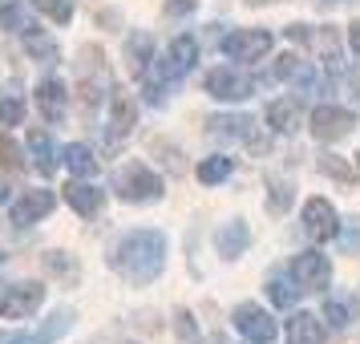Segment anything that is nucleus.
I'll list each match as a JSON object with an SVG mask.
<instances>
[{"instance_id": "4468645a", "label": "nucleus", "mask_w": 360, "mask_h": 344, "mask_svg": "<svg viewBox=\"0 0 360 344\" xmlns=\"http://www.w3.org/2000/svg\"><path fill=\"white\" fill-rule=\"evenodd\" d=\"M138 122V106L126 89H114L110 94V138H126Z\"/></svg>"}, {"instance_id": "2eb2a0df", "label": "nucleus", "mask_w": 360, "mask_h": 344, "mask_svg": "<svg viewBox=\"0 0 360 344\" xmlns=\"http://www.w3.org/2000/svg\"><path fill=\"white\" fill-rule=\"evenodd\" d=\"M247 243H251V227H247L243 219H231L227 227L214 231V247H219L223 260H239L247 251Z\"/></svg>"}, {"instance_id": "473e14b6", "label": "nucleus", "mask_w": 360, "mask_h": 344, "mask_svg": "<svg viewBox=\"0 0 360 344\" xmlns=\"http://www.w3.org/2000/svg\"><path fill=\"white\" fill-rule=\"evenodd\" d=\"M182 13H195V0H170L166 4V17H182Z\"/></svg>"}, {"instance_id": "7c9ffc66", "label": "nucleus", "mask_w": 360, "mask_h": 344, "mask_svg": "<svg viewBox=\"0 0 360 344\" xmlns=\"http://www.w3.org/2000/svg\"><path fill=\"white\" fill-rule=\"evenodd\" d=\"M0 163L8 166V170H20V166H25V158H20V146H17V142H13L4 130H0Z\"/></svg>"}, {"instance_id": "72a5a7b5", "label": "nucleus", "mask_w": 360, "mask_h": 344, "mask_svg": "<svg viewBox=\"0 0 360 344\" xmlns=\"http://www.w3.org/2000/svg\"><path fill=\"white\" fill-rule=\"evenodd\" d=\"M288 41H300V45H308V25H292V29H288Z\"/></svg>"}, {"instance_id": "dca6fc26", "label": "nucleus", "mask_w": 360, "mask_h": 344, "mask_svg": "<svg viewBox=\"0 0 360 344\" xmlns=\"http://www.w3.org/2000/svg\"><path fill=\"white\" fill-rule=\"evenodd\" d=\"M65 203L82 215V219H89V215H98L101 207H105V191L89 186V182H69L65 186Z\"/></svg>"}, {"instance_id": "f257e3e1", "label": "nucleus", "mask_w": 360, "mask_h": 344, "mask_svg": "<svg viewBox=\"0 0 360 344\" xmlns=\"http://www.w3.org/2000/svg\"><path fill=\"white\" fill-rule=\"evenodd\" d=\"M114 272H122V279L130 284H150V279L162 276L166 267V235L162 231H130L122 235L114 247Z\"/></svg>"}, {"instance_id": "a878e982", "label": "nucleus", "mask_w": 360, "mask_h": 344, "mask_svg": "<svg viewBox=\"0 0 360 344\" xmlns=\"http://www.w3.org/2000/svg\"><path fill=\"white\" fill-rule=\"evenodd\" d=\"M295 292H300V288H292L288 279H279V276L267 279V295H271V304H276V308H292Z\"/></svg>"}, {"instance_id": "423d86ee", "label": "nucleus", "mask_w": 360, "mask_h": 344, "mask_svg": "<svg viewBox=\"0 0 360 344\" xmlns=\"http://www.w3.org/2000/svg\"><path fill=\"white\" fill-rule=\"evenodd\" d=\"M223 53L231 61H259L271 53V33L267 29H235L231 37H223Z\"/></svg>"}, {"instance_id": "4be33fe9", "label": "nucleus", "mask_w": 360, "mask_h": 344, "mask_svg": "<svg viewBox=\"0 0 360 344\" xmlns=\"http://www.w3.org/2000/svg\"><path fill=\"white\" fill-rule=\"evenodd\" d=\"M65 166L77 179H94L98 174V154L89 146H82V142H73V146H65Z\"/></svg>"}, {"instance_id": "f3484780", "label": "nucleus", "mask_w": 360, "mask_h": 344, "mask_svg": "<svg viewBox=\"0 0 360 344\" xmlns=\"http://www.w3.org/2000/svg\"><path fill=\"white\" fill-rule=\"evenodd\" d=\"M324 340V328L311 312H292L288 320V344H320Z\"/></svg>"}, {"instance_id": "ddd939ff", "label": "nucleus", "mask_w": 360, "mask_h": 344, "mask_svg": "<svg viewBox=\"0 0 360 344\" xmlns=\"http://www.w3.org/2000/svg\"><path fill=\"white\" fill-rule=\"evenodd\" d=\"M37 110H41V117L45 122H65V110H69V89L57 77H45V82L37 85Z\"/></svg>"}, {"instance_id": "58836bf2", "label": "nucleus", "mask_w": 360, "mask_h": 344, "mask_svg": "<svg viewBox=\"0 0 360 344\" xmlns=\"http://www.w3.org/2000/svg\"><path fill=\"white\" fill-rule=\"evenodd\" d=\"M320 4H336V0H320Z\"/></svg>"}, {"instance_id": "ea45409f", "label": "nucleus", "mask_w": 360, "mask_h": 344, "mask_svg": "<svg viewBox=\"0 0 360 344\" xmlns=\"http://www.w3.org/2000/svg\"><path fill=\"white\" fill-rule=\"evenodd\" d=\"M356 94H360V77H356Z\"/></svg>"}, {"instance_id": "c756f323", "label": "nucleus", "mask_w": 360, "mask_h": 344, "mask_svg": "<svg viewBox=\"0 0 360 344\" xmlns=\"http://www.w3.org/2000/svg\"><path fill=\"white\" fill-rule=\"evenodd\" d=\"M20 122H25V101L0 98V126H20Z\"/></svg>"}, {"instance_id": "20e7f679", "label": "nucleus", "mask_w": 360, "mask_h": 344, "mask_svg": "<svg viewBox=\"0 0 360 344\" xmlns=\"http://www.w3.org/2000/svg\"><path fill=\"white\" fill-rule=\"evenodd\" d=\"M231 324H235V332H239L243 340H251V344H271L276 340V320H271L259 304H251V300L231 312Z\"/></svg>"}, {"instance_id": "bb28decb", "label": "nucleus", "mask_w": 360, "mask_h": 344, "mask_svg": "<svg viewBox=\"0 0 360 344\" xmlns=\"http://www.w3.org/2000/svg\"><path fill=\"white\" fill-rule=\"evenodd\" d=\"M324 320H328V328H348L352 308H348L344 300H324Z\"/></svg>"}, {"instance_id": "6ab92c4d", "label": "nucleus", "mask_w": 360, "mask_h": 344, "mask_svg": "<svg viewBox=\"0 0 360 344\" xmlns=\"http://www.w3.org/2000/svg\"><path fill=\"white\" fill-rule=\"evenodd\" d=\"M267 126L279 130V134H292L295 126H300V101H292V98L271 101V106H267Z\"/></svg>"}, {"instance_id": "39448f33", "label": "nucleus", "mask_w": 360, "mask_h": 344, "mask_svg": "<svg viewBox=\"0 0 360 344\" xmlns=\"http://www.w3.org/2000/svg\"><path fill=\"white\" fill-rule=\"evenodd\" d=\"M207 94L219 101H243L255 94V77L251 73H239V69H211L207 73Z\"/></svg>"}, {"instance_id": "aec40b11", "label": "nucleus", "mask_w": 360, "mask_h": 344, "mask_svg": "<svg viewBox=\"0 0 360 344\" xmlns=\"http://www.w3.org/2000/svg\"><path fill=\"white\" fill-rule=\"evenodd\" d=\"M25 142H29V150H33L37 170H41V174H57V150H53L49 134L45 130H29L25 134Z\"/></svg>"}, {"instance_id": "412c9836", "label": "nucleus", "mask_w": 360, "mask_h": 344, "mask_svg": "<svg viewBox=\"0 0 360 344\" xmlns=\"http://www.w3.org/2000/svg\"><path fill=\"white\" fill-rule=\"evenodd\" d=\"M0 25H4L8 33H25V37L37 33L33 17L25 13V4H20V0H0Z\"/></svg>"}, {"instance_id": "cd10ccee", "label": "nucleus", "mask_w": 360, "mask_h": 344, "mask_svg": "<svg viewBox=\"0 0 360 344\" xmlns=\"http://www.w3.org/2000/svg\"><path fill=\"white\" fill-rule=\"evenodd\" d=\"M320 170H324V174H332V179H340V182L356 179V170L344 163L340 154H324V158H320Z\"/></svg>"}, {"instance_id": "9d476101", "label": "nucleus", "mask_w": 360, "mask_h": 344, "mask_svg": "<svg viewBox=\"0 0 360 344\" xmlns=\"http://www.w3.org/2000/svg\"><path fill=\"white\" fill-rule=\"evenodd\" d=\"M352 126H356V117L348 114V110H340V106H316L311 110V134L320 142H340Z\"/></svg>"}, {"instance_id": "e433bc0d", "label": "nucleus", "mask_w": 360, "mask_h": 344, "mask_svg": "<svg viewBox=\"0 0 360 344\" xmlns=\"http://www.w3.org/2000/svg\"><path fill=\"white\" fill-rule=\"evenodd\" d=\"M4 198H8V186H4V182H0V203H4Z\"/></svg>"}, {"instance_id": "2f4dec72", "label": "nucleus", "mask_w": 360, "mask_h": 344, "mask_svg": "<svg viewBox=\"0 0 360 344\" xmlns=\"http://www.w3.org/2000/svg\"><path fill=\"white\" fill-rule=\"evenodd\" d=\"M45 267H49L53 276H77V267H73V260H69L65 251H49V255H45Z\"/></svg>"}, {"instance_id": "7ed1b4c3", "label": "nucleus", "mask_w": 360, "mask_h": 344, "mask_svg": "<svg viewBox=\"0 0 360 344\" xmlns=\"http://www.w3.org/2000/svg\"><path fill=\"white\" fill-rule=\"evenodd\" d=\"M45 304V284H13L8 292L0 295V320H29L37 308Z\"/></svg>"}, {"instance_id": "4c0bfd02", "label": "nucleus", "mask_w": 360, "mask_h": 344, "mask_svg": "<svg viewBox=\"0 0 360 344\" xmlns=\"http://www.w3.org/2000/svg\"><path fill=\"white\" fill-rule=\"evenodd\" d=\"M356 179H360V154H356Z\"/></svg>"}, {"instance_id": "a19ab883", "label": "nucleus", "mask_w": 360, "mask_h": 344, "mask_svg": "<svg viewBox=\"0 0 360 344\" xmlns=\"http://www.w3.org/2000/svg\"><path fill=\"white\" fill-rule=\"evenodd\" d=\"M0 260H4V255H0Z\"/></svg>"}, {"instance_id": "6e6552de", "label": "nucleus", "mask_w": 360, "mask_h": 344, "mask_svg": "<svg viewBox=\"0 0 360 344\" xmlns=\"http://www.w3.org/2000/svg\"><path fill=\"white\" fill-rule=\"evenodd\" d=\"M195 61H198V41L182 33V37L170 41L166 57L158 61V73H162V82H179V77H186V73L195 69Z\"/></svg>"}, {"instance_id": "f704fd0d", "label": "nucleus", "mask_w": 360, "mask_h": 344, "mask_svg": "<svg viewBox=\"0 0 360 344\" xmlns=\"http://www.w3.org/2000/svg\"><path fill=\"white\" fill-rule=\"evenodd\" d=\"M348 45L360 53V20H352V25H348Z\"/></svg>"}, {"instance_id": "f8f14e48", "label": "nucleus", "mask_w": 360, "mask_h": 344, "mask_svg": "<svg viewBox=\"0 0 360 344\" xmlns=\"http://www.w3.org/2000/svg\"><path fill=\"white\" fill-rule=\"evenodd\" d=\"M57 207V195L53 191H25V195L13 203V223L17 227H33V223H41L45 215Z\"/></svg>"}, {"instance_id": "1a4fd4ad", "label": "nucleus", "mask_w": 360, "mask_h": 344, "mask_svg": "<svg viewBox=\"0 0 360 344\" xmlns=\"http://www.w3.org/2000/svg\"><path fill=\"white\" fill-rule=\"evenodd\" d=\"M304 231H308L316 243H328L340 235V219H336V207L328 198H308L304 203Z\"/></svg>"}, {"instance_id": "393cba45", "label": "nucleus", "mask_w": 360, "mask_h": 344, "mask_svg": "<svg viewBox=\"0 0 360 344\" xmlns=\"http://www.w3.org/2000/svg\"><path fill=\"white\" fill-rule=\"evenodd\" d=\"M37 13H45L53 25H69L73 20V0H33Z\"/></svg>"}, {"instance_id": "0eeeda50", "label": "nucleus", "mask_w": 360, "mask_h": 344, "mask_svg": "<svg viewBox=\"0 0 360 344\" xmlns=\"http://www.w3.org/2000/svg\"><path fill=\"white\" fill-rule=\"evenodd\" d=\"M292 279L300 292H324L328 279H332V267L320 251H300L292 260Z\"/></svg>"}, {"instance_id": "c85d7f7f", "label": "nucleus", "mask_w": 360, "mask_h": 344, "mask_svg": "<svg viewBox=\"0 0 360 344\" xmlns=\"http://www.w3.org/2000/svg\"><path fill=\"white\" fill-rule=\"evenodd\" d=\"M267 186H271V211L283 215L288 203H292V182L288 179H267Z\"/></svg>"}, {"instance_id": "c9c22d12", "label": "nucleus", "mask_w": 360, "mask_h": 344, "mask_svg": "<svg viewBox=\"0 0 360 344\" xmlns=\"http://www.w3.org/2000/svg\"><path fill=\"white\" fill-rule=\"evenodd\" d=\"M179 332L182 336H195V328H191V312H179Z\"/></svg>"}, {"instance_id": "b1692460", "label": "nucleus", "mask_w": 360, "mask_h": 344, "mask_svg": "<svg viewBox=\"0 0 360 344\" xmlns=\"http://www.w3.org/2000/svg\"><path fill=\"white\" fill-rule=\"evenodd\" d=\"M251 126H255V122H251V117H214L211 122V134L214 138H247V142H251Z\"/></svg>"}, {"instance_id": "f03ea898", "label": "nucleus", "mask_w": 360, "mask_h": 344, "mask_svg": "<svg viewBox=\"0 0 360 344\" xmlns=\"http://www.w3.org/2000/svg\"><path fill=\"white\" fill-rule=\"evenodd\" d=\"M114 191L126 198V203H154V198H162V179L142 163H126L117 170Z\"/></svg>"}, {"instance_id": "9b49d317", "label": "nucleus", "mask_w": 360, "mask_h": 344, "mask_svg": "<svg viewBox=\"0 0 360 344\" xmlns=\"http://www.w3.org/2000/svg\"><path fill=\"white\" fill-rule=\"evenodd\" d=\"M69 324H73V312L61 308V312H53L41 328H33V332H4L0 344H53L57 336H65L69 332Z\"/></svg>"}, {"instance_id": "a211bd4d", "label": "nucleus", "mask_w": 360, "mask_h": 344, "mask_svg": "<svg viewBox=\"0 0 360 344\" xmlns=\"http://www.w3.org/2000/svg\"><path fill=\"white\" fill-rule=\"evenodd\" d=\"M150 61H154V41H150V33H134L126 41V65H130V73L142 77Z\"/></svg>"}, {"instance_id": "5701e85b", "label": "nucleus", "mask_w": 360, "mask_h": 344, "mask_svg": "<svg viewBox=\"0 0 360 344\" xmlns=\"http://www.w3.org/2000/svg\"><path fill=\"white\" fill-rule=\"evenodd\" d=\"M235 170V163H231L227 154H211V158H202L198 163V182H207V186H214V182H223Z\"/></svg>"}]
</instances>
